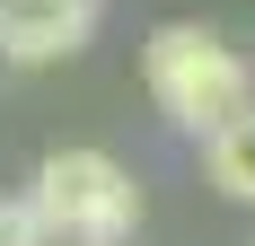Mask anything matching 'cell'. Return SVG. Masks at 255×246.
<instances>
[{"label":"cell","mask_w":255,"mask_h":246,"mask_svg":"<svg viewBox=\"0 0 255 246\" xmlns=\"http://www.w3.org/2000/svg\"><path fill=\"white\" fill-rule=\"evenodd\" d=\"M141 88H150V106H158L167 132L203 141L229 106L255 97V62L229 35H211V26H194V18H167V26L141 35Z\"/></svg>","instance_id":"1"},{"label":"cell","mask_w":255,"mask_h":246,"mask_svg":"<svg viewBox=\"0 0 255 246\" xmlns=\"http://www.w3.org/2000/svg\"><path fill=\"white\" fill-rule=\"evenodd\" d=\"M26 194L62 246H132L141 229V176L115 149H53Z\"/></svg>","instance_id":"2"},{"label":"cell","mask_w":255,"mask_h":246,"mask_svg":"<svg viewBox=\"0 0 255 246\" xmlns=\"http://www.w3.org/2000/svg\"><path fill=\"white\" fill-rule=\"evenodd\" d=\"M106 0H0V62L9 71H53L97 44Z\"/></svg>","instance_id":"3"},{"label":"cell","mask_w":255,"mask_h":246,"mask_svg":"<svg viewBox=\"0 0 255 246\" xmlns=\"http://www.w3.org/2000/svg\"><path fill=\"white\" fill-rule=\"evenodd\" d=\"M194 149H203V176H211V194H220V202H255V97L229 106Z\"/></svg>","instance_id":"4"},{"label":"cell","mask_w":255,"mask_h":246,"mask_svg":"<svg viewBox=\"0 0 255 246\" xmlns=\"http://www.w3.org/2000/svg\"><path fill=\"white\" fill-rule=\"evenodd\" d=\"M0 246H53L44 211H35V194H0Z\"/></svg>","instance_id":"5"}]
</instances>
